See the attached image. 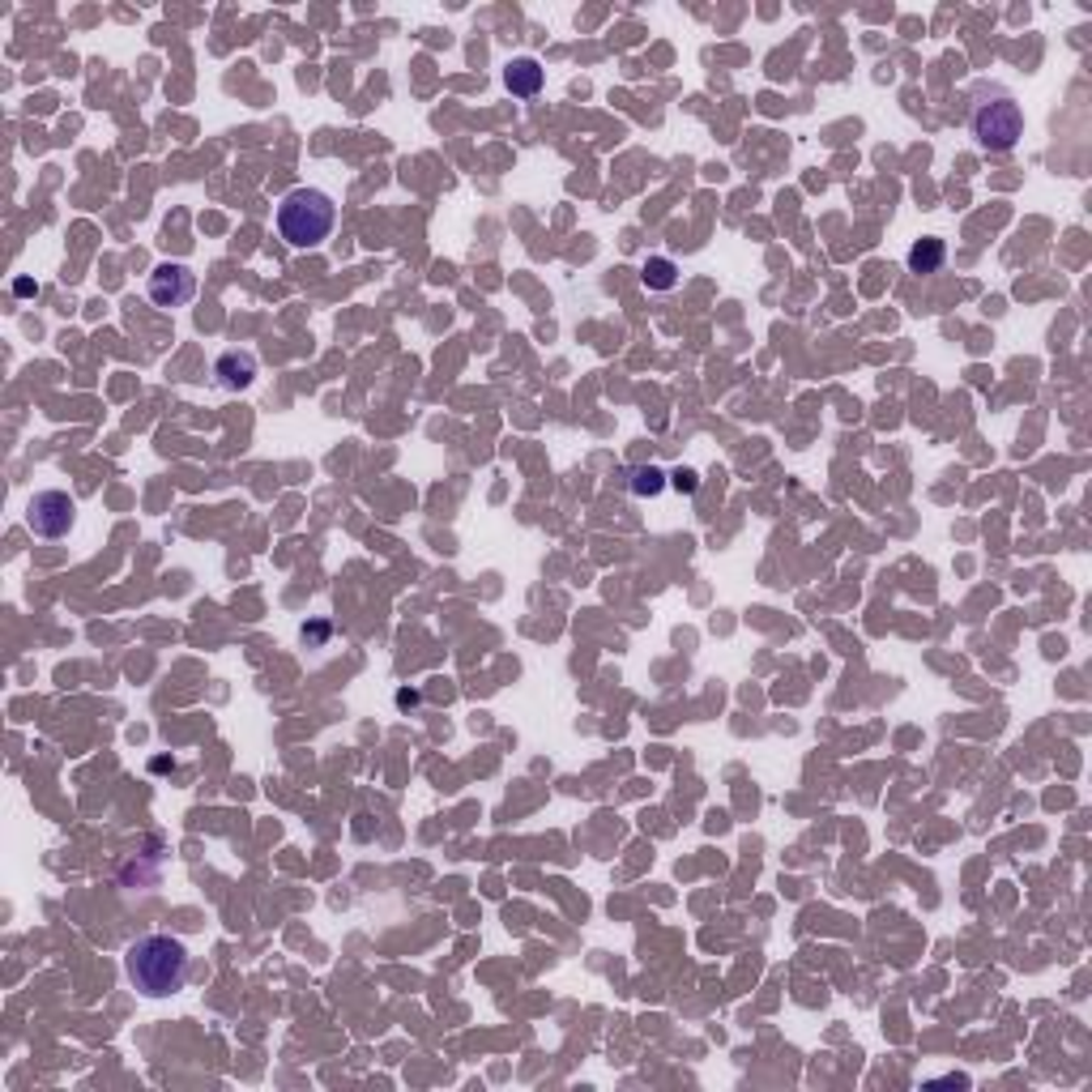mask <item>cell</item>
Masks as SVG:
<instances>
[{
    "label": "cell",
    "instance_id": "obj_8",
    "mask_svg": "<svg viewBox=\"0 0 1092 1092\" xmlns=\"http://www.w3.org/2000/svg\"><path fill=\"white\" fill-rule=\"evenodd\" d=\"M943 261H947V243L935 235H926L909 248V274H939Z\"/></svg>",
    "mask_w": 1092,
    "mask_h": 1092
},
{
    "label": "cell",
    "instance_id": "obj_9",
    "mask_svg": "<svg viewBox=\"0 0 1092 1092\" xmlns=\"http://www.w3.org/2000/svg\"><path fill=\"white\" fill-rule=\"evenodd\" d=\"M640 278H645L649 291H675L679 286V265L670 261V256H649L645 270H640Z\"/></svg>",
    "mask_w": 1092,
    "mask_h": 1092
},
{
    "label": "cell",
    "instance_id": "obj_4",
    "mask_svg": "<svg viewBox=\"0 0 1092 1092\" xmlns=\"http://www.w3.org/2000/svg\"><path fill=\"white\" fill-rule=\"evenodd\" d=\"M78 521V499L69 491H39L30 504H26V526L35 538H64Z\"/></svg>",
    "mask_w": 1092,
    "mask_h": 1092
},
{
    "label": "cell",
    "instance_id": "obj_11",
    "mask_svg": "<svg viewBox=\"0 0 1092 1092\" xmlns=\"http://www.w3.org/2000/svg\"><path fill=\"white\" fill-rule=\"evenodd\" d=\"M670 487H675V491H687V495H691V491L700 487V478H695L691 470H675V474H670Z\"/></svg>",
    "mask_w": 1092,
    "mask_h": 1092
},
{
    "label": "cell",
    "instance_id": "obj_5",
    "mask_svg": "<svg viewBox=\"0 0 1092 1092\" xmlns=\"http://www.w3.org/2000/svg\"><path fill=\"white\" fill-rule=\"evenodd\" d=\"M146 291L158 307H188L192 299H197V274L179 261H163V265H154Z\"/></svg>",
    "mask_w": 1092,
    "mask_h": 1092
},
{
    "label": "cell",
    "instance_id": "obj_10",
    "mask_svg": "<svg viewBox=\"0 0 1092 1092\" xmlns=\"http://www.w3.org/2000/svg\"><path fill=\"white\" fill-rule=\"evenodd\" d=\"M666 487V474L658 466H640L631 470V495H658Z\"/></svg>",
    "mask_w": 1092,
    "mask_h": 1092
},
{
    "label": "cell",
    "instance_id": "obj_6",
    "mask_svg": "<svg viewBox=\"0 0 1092 1092\" xmlns=\"http://www.w3.org/2000/svg\"><path fill=\"white\" fill-rule=\"evenodd\" d=\"M214 376H218L222 389L239 393V389H248V384L256 380V355H252V350H227V355L214 363Z\"/></svg>",
    "mask_w": 1092,
    "mask_h": 1092
},
{
    "label": "cell",
    "instance_id": "obj_2",
    "mask_svg": "<svg viewBox=\"0 0 1092 1092\" xmlns=\"http://www.w3.org/2000/svg\"><path fill=\"white\" fill-rule=\"evenodd\" d=\"M969 133L986 154H1007L1024 137V111L1011 90L1003 86H978L969 103Z\"/></svg>",
    "mask_w": 1092,
    "mask_h": 1092
},
{
    "label": "cell",
    "instance_id": "obj_3",
    "mask_svg": "<svg viewBox=\"0 0 1092 1092\" xmlns=\"http://www.w3.org/2000/svg\"><path fill=\"white\" fill-rule=\"evenodd\" d=\"M338 227V206L320 188H295L278 206V235L291 248H320Z\"/></svg>",
    "mask_w": 1092,
    "mask_h": 1092
},
{
    "label": "cell",
    "instance_id": "obj_7",
    "mask_svg": "<svg viewBox=\"0 0 1092 1092\" xmlns=\"http://www.w3.org/2000/svg\"><path fill=\"white\" fill-rule=\"evenodd\" d=\"M542 64L534 60V56H517L504 69V86H508V94H517V99H534L538 90H542Z\"/></svg>",
    "mask_w": 1092,
    "mask_h": 1092
},
{
    "label": "cell",
    "instance_id": "obj_12",
    "mask_svg": "<svg viewBox=\"0 0 1092 1092\" xmlns=\"http://www.w3.org/2000/svg\"><path fill=\"white\" fill-rule=\"evenodd\" d=\"M14 295H22V299L35 295V282H30V278H18V282H14Z\"/></svg>",
    "mask_w": 1092,
    "mask_h": 1092
},
{
    "label": "cell",
    "instance_id": "obj_1",
    "mask_svg": "<svg viewBox=\"0 0 1092 1092\" xmlns=\"http://www.w3.org/2000/svg\"><path fill=\"white\" fill-rule=\"evenodd\" d=\"M128 982L150 999H167L188 982V947L175 935H146L124 956Z\"/></svg>",
    "mask_w": 1092,
    "mask_h": 1092
}]
</instances>
